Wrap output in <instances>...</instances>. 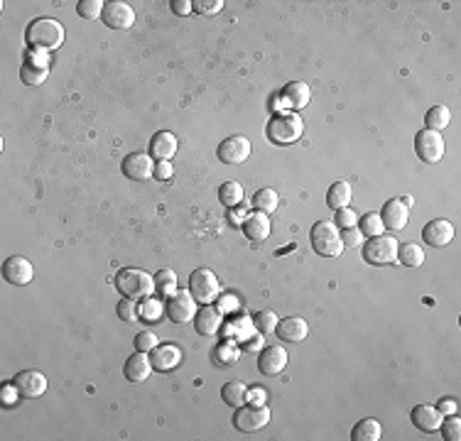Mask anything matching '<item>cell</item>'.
<instances>
[{
  "mask_svg": "<svg viewBox=\"0 0 461 441\" xmlns=\"http://www.w3.org/2000/svg\"><path fill=\"white\" fill-rule=\"evenodd\" d=\"M64 25L52 17H40L32 20L25 30V42L37 52H49V49H59L64 44Z\"/></svg>",
  "mask_w": 461,
  "mask_h": 441,
  "instance_id": "cell-1",
  "label": "cell"
},
{
  "mask_svg": "<svg viewBox=\"0 0 461 441\" xmlns=\"http://www.w3.org/2000/svg\"><path fill=\"white\" fill-rule=\"evenodd\" d=\"M115 290L125 297V299L143 301L147 297H152L155 292V277L150 272L140 270V267H123L115 275Z\"/></svg>",
  "mask_w": 461,
  "mask_h": 441,
  "instance_id": "cell-2",
  "label": "cell"
},
{
  "mask_svg": "<svg viewBox=\"0 0 461 441\" xmlns=\"http://www.w3.org/2000/svg\"><path fill=\"white\" fill-rule=\"evenodd\" d=\"M309 243L321 258H339L346 248L341 240V231L334 226V221H316L309 231Z\"/></svg>",
  "mask_w": 461,
  "mask_h": 441,
  "instance_id": "cell-3",
  "label": "cell"
},
{
  "mask_svg": "<svg viewBox=\"0 0 461 441\" xmlns=\"http://www.w3.org/2000/svg\"><path fill=\"white\" fill-rule=\"evenodd\" d=\"M305 133V120L297 113H277L268 123V138L275 145H292Z\"/></svg>",
  "mask_w": 461,
  "mask_h": 441,
  "instance_id": "cell-4",
  "label": "cell"
},
{
  "mask_svg": "<svg viewBox=\"0 0 461 441\" xmlns=\"http://www.w3.org/2000/svg\"><path fill=\"white\" fill-rule=\"evenodd\" d=\"M189 292L199 304H213L221 294V282L207 267H199L189 275Z\"/></svg>",
  "mask_w": 461,
  "mask_h": 441,
  "instance_id": "cell-5",
  "label": "cell"
},
{
  "mask_svg": "<svg viewBox=\"0 0 461 441\" xmlns=\"http://www.w3.org/2000/svg\"><path fill=\"white\" fill-rule=\"evenodd\" d=\"M398 248L400 243L393 235H375V238H368L363 245V260L371 265L398 263Z\"/></svg>",
  "mask_w": 461,
  "mask_h": 441,
  "instance_id": "cell-6",
  "label": "cell"
},
{
  "mask_svg": "<svg viewBox=\"0 0 461 441\" xmlns=\"http://www.w3.org/2000/svg\"><path fill=\"white\" fill-rule=\"evenodd\" d=\"M270 424V410L265 405H243L236 407L234 415V426L243 434L250 431H260L263 426Z\"/></svg>",
  "mask_w": 461,
  "mask_h": 441,
  "instance_id": "cell-7",
  "label": "cell"
},
{
  "mask_svg": "<svg viewBox=\"0 0 461 441\" xmlns=\"http://www.w3.org/2000/svg\"><path fill=\"white\" fill-rule=\"evenodd\" d=\"M444 140L437 130H420L417 135H414V152L420 157L422 162H439L444 157Z\"/></svg>",
  "mask_w": 461,
  "mask_h": 441,
  "instance_id": "cell-8",
  "label": "cell"
},
{
  "mask_svg": "<svg viewBox=\"0 0 461 441\" xmlns=\"http://www.w3.org/2000/svg\"><path fill=\"white\" fill-rule=\"evenodd\" d=\"M165 312L175 324H189L197 317V299L192 292H177L165 301Z\"/></svg>",
  "mask_w": 461,
  "mask_h": 441,
  "instance_id": "cell-9",
  "label": "cell"
},
{
  "mask_svg": "<svg viewBox=\"0 0 461 441\" xmlns=\"http://www.w3.org/2000/svg\"><path fill=\"white\" fill-rule=\"evenodd\" d=\"M250 152H253V145H250L248 138L231 135V138H226L221 145H218L216 155H218V160H221L223 165H243V162L250 157Z\"/></svg>",
  "mask_w": 461,
  "mask_h": 441,
  "instance_id": "cell-10",
  "label": "cell"
},
{
  "mask_svg": "<svg viewBox=\"0 0 461 441\" xmlns=\"http://www.w3.org/2000/svg\"><path fill=\"white\" fill-rule=\"evenodd\" d=\"M101 20H104V25L111 27V30H128L135 22V10L125 0H111V3H106Z\"/></svg>",
  "mask_w": 461,
  "mask_h": 441,
  "instance_id": "cell-11",
  "label": "cell"
},
{
  "mask_svg": "<svg viewBox=\"0 0 461 441\" xmlns=\"http://www.w3.org/2000/svg\"><path fill=\"white\" fill-rule=\"evenodd\" d=\"M123 174L133 182H150L155 176V160L145 152H133L123 160Z\"/></svg>",
  "mask_w": 461,
  "mask_h": 441,
  "instance_id": "cell-12",
  "label": "cell"
},
{
  "mask_svg": "<svg viewBox=\"0 0 461 441\" xmlns=\"http://www.w3.org/2000/svg\"><path fill=\"white\" fill-rule=\"evenodd\" d=\"M13 383L20 390V397H25V400H37L47 392V378L40 370H22L13 378Z\"/></svg>",
  "mask_w": 461,
  "mask_h": 441,
  "instance_id": "cell-13",
  "label": "cell"
},
{
  "mask_svg": "<svg viewBox=\"0 0 461 441\" xmlns=\"http://www.w3.org/2000/svg\"><path fill=\"white\" fill-rule=\"evenodd\" d=\"M3 277H6V282H10V285H30L32 277H35V267H32V263L27 258H22V255H13V258H8L6 263H3Z\"/></svg>",
  "mask_w": 461,
  "mask_h": 441,
  "instance_id": "cell-14",
  "label": "cell"
},
{
  "mask_svg": "<svg viewBox=\"0 0 461 441\" xmlns=\"http://www.w3.org/2000/svg\"><path fill=\"white\" fill-rule=\"evenodd\" d=\"M287 351L282 346H265L258 356V370L263 375H280L287 368Z\"/></svg>",
  "mask_w": 461,
  "mask_h": 441,
  "instance_id": "cell-15",
  "label": "cell"
},
{
  "mask_svg": "<svg viewBox=\"0 0 461 441\" xmlns=\"http://www.w3.org/2000/svg\"><path fill=\"white\" fill-rule=\"evenodd\" d=\"M422 240L432 248H444L454 240V226L446 218H435L422 228Z\"/></svg>",
  "mask_w": 461,
  "mask_h": 441,
  "instance_id": "cell-16",
  "label": "cell"
},
{
  "mask_svg": "<svg viewBox=\"0 0 461 441\" xmlns=\"http://www.w3.org/2000/svg\"><path fill=\"white\" fill-rule=\"evenodd\" d=\"M177 147H179V140H177L175 133H170V130H160V133H155L150 140V157L155 162H170L172 157L177 155Z\"/></svg>",
  "mask_w": 461,
  "mask_h": 441,
  "instance_id": "cell-17",
  "label": "cell"
},
{
  "mask_svg": "<svg viewBox=\"0 0 461 441\" xmlns=\"http://www.w3.org/2000/svg\"><path fill=\"white\" fill-rule=\"evenodd\" d=\"M221 324H223L221 309H216L211 304H204L197 312V317H194V328H197L199 336H216L221 331Z\"/></svg>",
  "mask_w": 461,
  "mask_h": 441,
  "instance_id": "cell-18",
  "label": "cell"
},
{
  "mask_svg": "<svg viewBox=\"0 0 461 441\" xmlns=\"http://www.w3.org/2000/svg\"><path fill=\"white\" fill-rule=\"evenodd\" d=\"M380 218H383V226L388 231H403L410 221V208L400 199H390L380 208Z\"/></svg>",
  "mask_w": 461,
  "mask_h": 441,
  "instance_id": "cell-19",
  "label": "cell"
},
{
  "mask_svg": "<svg viewBox=\"0 0 461 441\" xmlns=\"http://www.w3.org/2000/svg\"><path fill=\"white\" fill-rule=\"evenodd\" d=\"M150 360H152V368L155 370H160V373H170V370L179 368L181 351H179V346H175V343H165V346L152 348Z\"/></svg>",
  "mask_w": 461,
  "mask_h": 441,
  "instance_id": "cell-20",
  "label": "cell"
},
{
  "mask_svg": "<svg viewBox=\"0 0 461 441\" xmlns=\"http://www.w3.org/2000/svg\"><path fill=\"white\" fill-rule=\"evenodd\" d=\"M275 333L282 338L285 343H302L307 336H309V324L302 317H287L277 322V328Z\"/></svg>",
  "mask_w": 461,
  "mask_h": 441,
  "instance_id": "cell-21",
  "label": "cell"
},
{
  "mask_svg": "<svg viewBox=\"0 0 461 441\" xmlns=\"http://www.w3.org/2000/svg\"><path fill=\"white\" fill-rule=\"evenodd\" d=\"M280 99L285 101L287 108L302 110L305 106H309V101H312V88H309V83H305V81H290L285 88H282Z\"/></svg>",
  "mask_w": 461,
  "mask_h": 441,
  "instance_id": "cell-22",
  "label": "cell"
},
{
  "mask_svg": "<svg viewBox=\"0 0 461 441\" xmlns=\"http://www.w3.org/2000/svg\"><path fill=\"white\" fill-rule=\"evenodd\" d=\"M152 360L147 358V353H133L128 360H125V368H123V373H125V378L130 380V383H145L147 378H150V373H152Z\"/></svg>",
  "mask_w": 461,
  "mask_h": 441,
  "instance_id": "cell-23",
  "label": "cell"
},
{
  "mask_svg": "<svg viewBox=\"0 0 461 441\" xmlns=\"http://www.w3.org/2000/svg\"><path fill=\"white\" fill-rule=\"evenodd\" d=\"M410 419H412V424L417 426L420 431H437L444 417L439 415V410H437V407L417 405V407H412V412H410Z\"/></svg>",
  "mask_w": 461,
  "mask_h": 441,
  "instance_id": "cell-24",
  "label": "cell"
},
{
  "mask_svg": "<svg viewBox=\"0 0 461 441\" xmlns=\"http://www.w3.org/2000/svg\"><path fill=\"white\" fill-rule=\"evenodd\" d=\"M243 233L248 235L250 240H265L270 235V216L268 213H260V211H255V213H250L248 218L243 221Z\"/></svg>",
  "mask_w": 461,
  "mask_h": 441,
  "instance_id": "cell-25",
  "label": "cell"
},
{
  "mask_svg": "<svg viewBox=\"0 0 461 441\" xmlns=\"http://www.w3.org/2000/svg\"><path fill=\"white\" fill-rule=\"evenodd\" d=\"M383 436V429H380V422L378 419H366L356 422V426L351 429V439L353 441H378Z\"/></svg>",
  "mask_w": 461,
  "mask_h": 441,
  "instance_id": "cell-26",
  "label": "cell"
},
{
  "mask_svg": "<svg viewBox=\"0 0 461 441\" xmlns=\"http://www.w3.org/2000/svg\"><path fill=\"white\" fill-rule=\"evenodd\" d=\"M221 400L226 402L228 407H243L248 402V388L238 380L234 383H226L221 388Z\"/></svg>",
  "mask_w": 461,
  "mask_h": 441,
  "instance_id": "cell-27",
  "label": "cell"
},
{
  "mask_svg": "<svg viewBox=\"0 0 461 441\" xmlns=\"http://www.w3.org/2000/svg\"><path fill=\"white\" fill-rule=\"evenodd\" d=\"M351 197H353V192H351V184L348 182H334L332 187H329V192H327V203H329V208H343V206H348L351 203Z\"/></svg>",
  "mask_w": 461,
  "mask_h": 441,
  "instance_id": "cell-28",
  "label": "cell"
},
{
  "mask_svg": "<svg viewBox=\"0 0 461 441\" xmlns=\"http://www.w3.org/2000/svg\"><path fill=\"white\" fill-rule=\"evenodd\" d=\"M255 206V211H260V213H273L275 208L280 206V197H277V192L275 189H270V187H265V189H258V192L253 194V201H250Z\"/></svg>",
  "mask_w": 461,
  "mask_h": 441,
  "instance_id": "cell-29",
  "label": "cell"
},
{
  "mask_svg": "<svg viewBox=\"0 0 461 441\" xmlns=\"http://www.w3.org/2000/svg\"><path fill=\"white\" fill-rule=\"evenodd\" d=\"M218 201L223 203L226 208H236L241 206V201H243V187H241L238 182H223L221 187H218Z\"/></svg>",
  "mask_w": 461,
  "mask_h": 441,
  "instance_id": "cell-30",
  "label": "cell"
},
{
  "mask_svg": "<svg viewBox=\"0 0 461 441\" xmlns=\"http://www.w3.org/2000/svg\"><path fill=\"white\" fill-rule=\"evenodd\" d=\"M155 292L162 299H170L172 294H177V275L175 270H157L155 275Z\"/></svg>",
  "mask_w": 461,
  "mask_h": 441,
  "instance_id": "cell-31",
  "label": "cell"
},
{
  "mask_svg": "<svg viewBox=\"0 0 461 441\" xmlns=\"http://www.w3.org/2000/svg\"><path fill=\"white\" fill-rule=\"evenodd\" d=\"M398 263L405 267H420L425 263V250L417 243H405L398 248Z\"/></svg>",
  "mask_w": 461,
  "mask_h": 441,
  "instance_id": "cell-32",
  "label": "cell"
},
{
  "mask_svg": "<svg viewBox=\"0 0 461 441\" xmlns=\"http://www.w3.org/2000/svg\"><path fill=\"white\" fill-rule=\"evenodd\" d=\"M49 76V67H35V64L25 62L20 67V81L25 86H42V83L47 81Z\"/></svg>",
  "mask_w": 461,
  "mask_h": 441,
  "instance_id": "cell-33",
  "label": "cell"
},
{
  "mask_svg": "<svg viewBox=\"0 0 461 441\" xmlns=\"http://www.w3.org/2000/svg\"><path fill=\"white\" fill-rule=\"evenodd\" d=\"M425 123L430 130H437V133H439V130H444L446 125L451 123V110L446 108V106H432L425 115Z\"/></svg>",
  "mask_w": 461,
  "mask_h": 441,
  "instance_id": "cell-34",
  "label": "cell"
},
{
  "mask_svg": "<svg viewBox=\"0 0 461 441\" xmlns=\"http://www.w3.org/2000/svg\"><path fill=\"white\" fill-rule=\"evenodd\" d=\"M358 231H361L366 238H375V235H383L385 226L380 213H366V216L358 221Z\"/></svg>",
  "mask_w": 461,
  "mask_h": 441,
  "instance_id": "cell-35",
  "label": "cell"
},
{
  "mask_svg": "<svg viewBox=\"0 0 461 441\" xmlns=\"http://www.w3.org/2000/svg\"><path fill=\"white\" fill-rule=\"evenodd\" d=\"M106 3L104 0H79L76 3V13L83 17V20H96V17L104 15Z\"/></svg>",
  "mask_w": 461,
  "mask_h": 441,
  "instance_id": "cell-36",
  "label": "cell"
},
{
  "mask_svg": "<svg viewBox=\"0 0 461 441\" xmlns=\"http://www.w3.org/2000/svg\"><path fill=\"white\" fill-rule=\"evenodd\" d=\"M115 314H118L120 322H138L140 319V306L135 304L133 299H120L115 306Z\"/></svg>",
  "mask_w": 461,
  "mask_h": 441,
  "instance_id": "cell-37",
  "label": "cell"
},
{
  "mask_svg": "<svg viewBox=\"0 0 461 441\" xmlns=\"http://www.w3.org/2000/svg\"><path fill=\"white\" fill-rule=\"evenodd\" d=\"M162 312H165V304H162V301H157V299L150 301V297L143 299V304H140V319L143 322H157V319L162 317Z\"/></svg>",
  "mask_w": 461,
  "mask_h": 441,
  "instance_id": "cell-38",
  "label": "cell"
},
{
  "mask_svg": "<svg viewBox=\"0 0 461 441\" xmlns=\"http://www.w3.org/2000/svg\"><path fill=\"white\" fill-rule=\"evenodd\" d=\"M277 322H280V319H277V314H275V312H268V309H265V312H258V314H255L253 326L258 328L260 333H270V331H275V328H277Z\"/></svg>",
  "mask_w": 461,
  "mask_h": 441,
  "instance_id": "cell-39",
  "label": "cell"
},
{
  "mask_svg": "<svg viewBox=\"0 0 461 441\" xmlns=\"http://www.w3.org/2000/svg\"><path fill=\"white\" fill-rule=\"evenodd\" d=\"M439 429H442V436H444L446 441H459L461 439V419L456 415H449L446 419H442Z\"/></svg>",
  "mask_w": 461,
  "mask_h": 441,
  "instance_id": "cell-40",
  "label": "cell"
},
{
  "mask_svg": "<svg viewBox=\"0 0 461 441\" xmlns=\"http://www.w3.org/2000/svg\"><path fill=\"white\" fill-rule=\"evenodd\" d=\"M334 226L337 228H353V226H358V216L353 213L351 206H343V208H337V213H334Z\"/></svg>",
  "mask_w": 461,
  "mask_h": 441,
  "instance_id": "cell-41",
  "label": "cell"
},
{
  "mask_svg": "<svg viewBox=\"0 0 461 441\" xmlns=\"http://www.w3.org/2000/svg\"><path fill=\"white\" fill-rule=\"evenodd\" d=\"M223 0H192V8L194 13H199V15H216V13L223 10Z\"/></svg>",
  "mask_w": 461,
  "mask_h": 441,
  "instance_id": "cell-42",
  "label": "cell"
},
{
  "mask_svg": "<svg viewBox=\"0 0 461 441\" xmlns=\"http://www.w3.org/2000/svg\"><path fill=\"white\" fill-rule=\"evenodd\" d=\"M157 346H160V341H157V336L152 331H140L135 336V351L150 353L152 348H157Z\"/></svg>",
  "mask_w": 461,
  "mask_h": 441,
  "instance_id": "cell-43",
  "label": "cell"
},
{
  "mask_svg": "<svg viewBox=\"0 0 461 441\" xmlns=\"http://www.w3.org/2000/svg\"><path fill=\"white\" fill-rule=\"evenodd\" d=\"M17 397H20V390L15 388V383H8V385H3V388H0V402H3L6 407L15 405Z\"/></svg>",
  "mask_w": 461,
  "mask_h": 441,
  "instance_id": "cell-44",
  "label": "cell"
},
{
  "mask_svg": "<svg viewBox=\"0 0 461 441\" xmlns=\"http://www.w3.org/2000/svg\"><path fill=\"white\" fill-rule=\"evenodd\" d=\"M366 238V235L358 231V226H353V228H346L341 233V240H343V245H348V248H353V245H358L361 240Z\"/></svg>",
  "mask_w": 461,
  "mask_h": 441,
  "instance_id": "cell-45",
  "label": "cell"
},
{
  "mask_svg": "<svg viewBox=\"0 0 461 441\" xmlns=\"http://www.w3.org/2000/svg\"><path fill=\"white\" fill-rule=\"evenodd\" d=\"M172 174H175V169H172V162H155V179H157V182H167Z\"/></svg>",
  "mask_w": 461,
  "mask_h": 441,
  "instance_id": "cell-46",
  "label": "cell"
},
{
  "mask_svg": "<svg viewBox=\"0 0 461 441\" xmlns=\"http://www.w3.org/2000/svg\"><path fill=\"white\" fill-rule=\"evenodd\" d=\"M172 13L175 15H192L194 8H192V0H172Z\"/></svg>",
  "mask_w": 461,
  "mask_h": 441,
  "instance_id": "cell-47",
  "label": "cell"
},
{
  "mask_svg": "<svg viewBox=\"0 0 461 441\" xmlns=\"http://www.w3.org/2000/svg\"><path fill=\"white\" fill-rule=\"evenodd\" d=\"M248 216H250V213L245 211V206L228 208V221H231V224H241V226H243V221H245Z\"/></svg>",
  "mask_w": 461,
  "mask_h": 441,
  "instance_id": "cell-48",
  "label": "cell"
},
{
  "mask_svg": "<svg viewBox=\"0 0 461 441\" xmlns=\"http://www.w3.org/2000/svg\"><path fill=\"white\" fill-rule=\"evenodd\" d=\"M265 400H268V392L263 388L248 390V405H265Z\"/></svg>",
  "mask_w": 461,
  "mask_h": 441,
  "instance_id": "cell-49",
  "label": "cell"
},
{
  "mask_svg": "<svg viewBox=\"0 0 461 441\" xmlns=\"http://www.w3.org/2000/svg\"><path fill=\"white\" fill-rule=\"evenodd\" d=\"M437 410H439L442 417H449V415H456V402L449 400V397H442L439 405H437Z\"/></svg>",
  "mask_w": 461,
  "mask_h": 441,
  "instance_id": "cell-50",
  "label": "cell"
},
{
  "mask_svg": "<svg viewBox=\"0 0 461 441\" xmlns=\"http://www.w3.org/2000/svg\"><path fill=\"white\" fill-rule=\"evenodd\" d=\"M223 299H226V301H223V309H234V306H236V297L228 294V297H223Z\"/></svg>",
  "mask_w": 461,
  "mask_h": 441,
  "instance_id": "cell-51",
  "label": "cell"
}]
</instances>
